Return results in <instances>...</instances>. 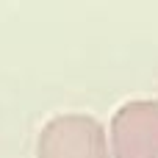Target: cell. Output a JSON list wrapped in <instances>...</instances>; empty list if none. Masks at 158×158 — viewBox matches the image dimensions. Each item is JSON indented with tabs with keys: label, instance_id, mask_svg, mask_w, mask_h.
I'll return each mask as SVG.
<instances>
[{
	"label": "cell",
	"instance_id": "6da1fadb",
	"mask_svg": "<svg viewBox=\"0 0 158 158\" xmlns=\"http://www.w3.org/2000/svg\"><path fill=\"white\" fill-rule=\"evenodd\" d=\"M36 158H111V147L94 117L58 114L42 128Z\"/></svg>",
	"mask_w": 158,
	"mask_h": 158
},
{
	"label": "cell",
	"instance_id": "7a4b0ae2",
	"mask_svg": "<svg viewBox=\"0 0 158 158\" xmlns=\"http://www.w3.org/2000/svg\"><path fill=\"white\" fill-rule=\"evenodd\" d=\"M111 158H158V103L131 100L117 108L108 131Z\"/></svg>",
	"mask_w": 158,
	"mask_h": 158
}]
</instances>
